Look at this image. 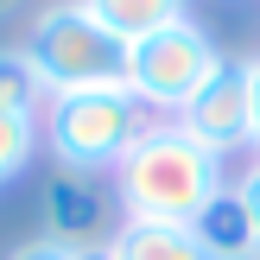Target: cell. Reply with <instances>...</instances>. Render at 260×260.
<instances>
[{"label": "cell", "instance_id": "cell-16", "mask_svg": "<svg viewBox=\"0 0 260 260\" xmlns=\"http://www.w3.org/2000/svg\"><path fill=\"white\" fill-rule=\"evenodd\" d=\"M13 7H19V0H0V19H7V13H13Z\"/></svg>", "mask_w": 260, "mask_h": 260}, {"label": "cell", "instance_id": "cell-3", "mask_svg": "<svg viewBox=\"0 0 260 260\" xmlns=\"http://www.w3.org/2000/svg\"><path fill=\"white\" fill-rule=\"evenodd\" d=\"M25 57L38 63L51 95L70 89H127V38H114L83 0H51L25 32Z\"/></svg>", "mask_w": 260, "mask_h": 260}, {"label": "cell", "instance_id": "cell-4", "mask_svg": "<svg viewBox=\"0 0 260 260\" xmlns=\"http://www.w3.org/2000/svg\"><path fill=\"white\" fill-rule=\"evenodd\" d=\"M216 70H222V51H216V38L203 32L190 13L178 25H165V32L127 45V89H134L140 108L159 114V121H178Z\"/></svg>", "mask_w": 260, "mask_h": 260}, {"label": "cell", "instance_id": "cell-10", "mask_svg": "<svg viewBox=\"0 0 260 260\" xmlns=\"http://www.w3.org/2000/svg\"><path fill=\"white\" fill-rule=\"evenodd\" d=\"M45 76L25 57V45H0V114H38L45 108Z\"/></svg>", "mask_w": 260, "mask_h": 260}, {"label": "cell", "instance_id": "cell-1", "mask_svg": "<svg viewBox=\"0 0 260 260\" xmlns=\"http://www.w3.org/2000/svg\"><path fill=\"white\" fill-rule=\"evenodd\" d=\"M229 184L222 152L190 140L178 121H152L114 165V203L121 222H197V210Z\"/></svg>", "mask_w": 260, "mask_h": 260}, {"label": "cell", "instance_id": "cell-9", "mask_svg": "<svg viewBox=\"0 0 260 260\" xmlns=\"http://www.w3.org/2000/svg\"><path fill=\"white\" fill-rule=\"evenodd\" d=\"M83 7L95 13L114 38H127V45H140V38H152V32H165V25L184 19V0H83Z\"/></svg>", "mask_w": 260, "mask_h": 260}, {"label": "cell", "instance_id": "cell-12", "mask_svg": "<svg viewBox=\"0 0 260 260\" xmlns=\"http://www.w3.org/2000/svg\"><path fill=\"white\" fill-rule=\"evenodd\" d=\"M7 260H76V248H63V241L38 235V241H25V248H13Z\"/></svg>", "mask_w": 260, "mask_h": 260}, {"label": "cell", "instance_id": "cell-5", "mask_svg": "<svg viewBox=\"0 0 260 260\" xmlns=\"http://www.w3.org/2000/svg\"><path fill=\"white\" fill-rule=\"evenodd\" d=\"M178 127H184L190 140H203L210 152H222V159L241 152V146H254V83H248V57H222V70L197 89V102L178 114Z\"/></svg>", "mask_w": 260, "mask_h": 260}, {"label": "cell", "instance_id": "cell-13", "mask_svg": "<svg viewBox=\"0 0 260 260\" xmlns=\"http://www.w3.org/2000/svg\"><path fill=\"white\" fill-rule=\"evenodd\" d=\"M241 203H248V216H254V235H260V152H254V159H248V172H241Z\"/></svg>", "mask_w": 260, "mask_h": 260}, {"label": "cell", "instance_id": "cell-7", "mask_svg": "<svg viewBox=\"0 0 260 260\" xmlns=\"http://www.w3.org/2000/svg\"><path fill=\"white\" fill-rule=\"evenodd\" d=\"M190 235L203 241V254H210V260H241V254H260L254 216H248V203H241V190H235V184H222V190H216V197L197 210Z\"/></svg>", "mask_w": 260, "mask_h": 260}, {"label": "cell", "instance_id": "cell-17", "mask_svg": "<svg viewBox=\"0 0 260 260\" xmlns=\"http://www.w3.org/2000/svg\"><path fill=\"white\" fill-rule=\"evenodd\" d=\"M241 260H260V254H241Z\"/></svg>", "mask_w": 260, "mask_h": 260}, {"label": "cell", "instance_id": "cell-11", "mask_svg": "<svg viewBox=\"0 0 260 260\" xmlns=\"http://www.w3.org/2000/svg\"><path fill=\"white\" fill-rule=\"evenodd\" d=\"M45 134H38V114H0V190L13 178H25V165L38 159Z\"/></svg>", "mask_w": 260, "mask_h": 260}, {"label": "cell", "instance_id": "cell-8", "mask_svg": "<svg viewBox=\"0 0 260 260\" xmlns=\"http://www.w3.org/2000/svg\"><path fill=\"white\" fill-rule=\"evenodd\" d=\"M114 260H210L190 222H121L114 229Z\"/></svg>", "mask_w": 260, "mask_h": 260}, {"label": "cell", "instance_id": "cell-15", "mask_svg": "<svg viewBox=\"0 0 260 260\" xmlns=\"http://www.w3.org/2000/svg\"><path fill=\"white\" fill-rule=\"evenodd\" d=\"M76 260H114V241H89V248H76Z\"/></svg>", "mask_w": 260, "mask_h": 260}, {"label": "cell", "instance_id": "cell-2", "mask_svg": "<svg viewBox=\"0 0 260 260\" xmlns=\"http://www.w3.org/2000/svg\"><path fill=\"white\" fill-rule=\"evenodd\" d=\"M152 127V114L140 108L134 89H70V95H45L38 108V134H45L57 172L95 178L134 152V140Z\"/></svg>", "mask_w": 260, "mask_h": 260}, {"label": "cell", "instance_id": "cell-6", "mask_svg": "<svg viewBox=\"0 0 260 260\" xmlns=\"http://www.w3.org/2000/svg\"><path fill=\"white\" fill-rule=\"evenodd\" d=\"M102 222H108V197H102L89 178L57 172V178L45 184V235H51V241H63V248L108 241V235H102Z\"/></svg>", "mask_w": 260, "mask_h": 260}, {"label": "cell", "instance_id": "cell-14", "mask_svg": "<svg viewBox=\"0 0 260 260\" xmlns=\"http://www.w3.org/2000/svg\"><path fill=\"white\" fill-rule=\"evenodd\" d=\"M248 83H254V152H260V57H248Z\"/></svg>", "mask_w": 260, "mask_h": 260}]
</instances>
